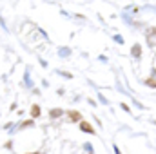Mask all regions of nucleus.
Here are the masks:
<instances>
[{
  "mask_svg": "<svg viewBox=\"0 0 156 154\" xmlns=\"http://www.w3.org/2000/svg\"><path fill=\"white\" fill-rule=\"evenodd\" d=\"M62 114H64V111H62V109H58V107L49 111V116H51V118H60Z\"/></svg>",
  "mask_w": 156,
  "mask_h": 154,
  "instance_id": "obj_4",
  "label": "nucleus"
},
{
  "mask_svg": "<svg viewBox=\"0 0 156 154\" xmlns=\"http://www.w3.org/2000/svg\"><path fill=\"white\" fill-rule=\"evenodd\" d=\"M131 54H133L134 58H140V56H142V45H140V44H134L133 49H131Z\"/></svg>",
  "mask_w": 156,
  "mask_h": 154,
  "instance_id": "obj_3",
  "label": "nucleus"
},
{
  "mask_svg": "<svg viewBox=\"0 0 156 154\" xmlns=\"http://www.w3.org/2000/svg\"><path fill=\"white\" fill-rule=\"evenodd\" d=\"M145 85H149V87H156V80H153V78H147V80H145Z\"/></svg>",
  "mask_w": 156,
  "mask_h": 154,
  "instance_id": "obj_6",
  "label": "nucleus"
},
{
  "mask_svg": "<svg viewBox=\"0 0 156 154\" xmlns=\"http://www.w3.org/2000/svg\"><path fill=\"white\" fill-rule=\"evenodd\" d=\"M80 131H83V132H89V134H94V129H93V125L89 123V121H80Z\"/></svg>",
  "mask_w": 156,
  "mask_h": 154,
  "instance_id": "obj_2",
  "label": "nucleus"
},
{
  "mask_svg": "<svg viewBox=\"0 0 156 154\" xmlns=\"http://www.w3.org/2000/svg\"><path fill=\"white\" fill-rule=\"evenodd\" d=\"M33 125V121H24L22 123V129H27V127H31Z\"/></svg>",
  "mask_w": 156,
  "mask_h": 154,
  "instance_id": "obj_7",
  "label": "nucleus"
},
{
  "mask_svg": "<svg viewBox=\"0 0 156 154\" xmlns=\"http://www.w3.org/2000/svg\"><path fill=\"white\" fill-rule=\"evenodd\" d=\"M29 154H40V152H29Z\"/></svg>",
  "mask_w": 156,
  "mask_h": 154,
  "instance_id": "obj_10",
  "label": "nucleus"
},
{
  "mask_svg": "<svg viewBox=\"0 0 156 154\" xmlns=\"http://www.w3.org/2000/svg\"><path fill=\"white\" fill-rule=\"evenodd\" d=\"M115 40H116L118 44H123V38H122V37H115Z\"/></svg>",
  "mask_w": 156,
  "mask_h": 154,
  "instance_id": "obj_8",
  "label": "nucleus"
},
{
  "mask_svg": "<svg viewBox=\"0 0 156 154\" xmlns=\"http://www.w3.org/2000/svg\"><path fill=\"white\" fill-rule=\"evenodd\" d=\"M67 118H69V121H73V123L82 121V114H80L78 111H67Z\"/></svg>",
  "mask_w": 156,
  "mask_h": 154,
  "instance_id": "obj_1",
  "label": "nucleus"
},
{
  "mask_svg": "<svg viewBox=\"0 0 156 154\" xmlns=\"http://www.w3.org/2000/svg\"><path fill=\"white\" fill-rule=\"evenodd\" d=\"M115 152H116V154H122V152H120V149H118V147H115Z\"/></svg>",
  "mask_w": 156,
  "mask_h": 154,
  "instance_id": "obj_9",
  "label": "nucleus"
},
{
  "mask_svg": "<svg viewBox=\"0 0 156 154\" xmlns=\"http://www.w3.org/2000/svg\"><path fill=\"white\" fill-rule=\"evenodd\" d=\"M31 116L33 118H38L40 116V105H33L31 107Z\"/></svg>",
  "mask_w": 156,
  "mask_h": 154,
  "instance_id": "obj_5",
  "label": "nucleus"
}]
</instances>
